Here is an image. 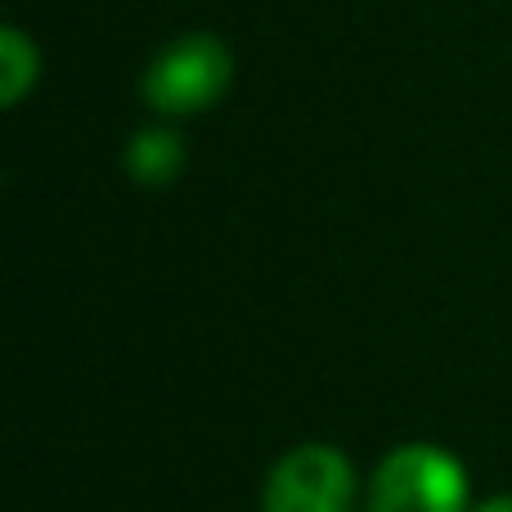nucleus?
<instances>
[{"instance_id": "1", "label": "nucleus", "mask_w": 512, "mask_h": 512, "mask_svg": "<svg viewBox=\"0 0 512 512\" xmlns=\"http://www.w3.org/2000/svg\"><path fill=\"white\" fill-rule=\"evenodd\" d=\"M364 512H472V477L445 445L405 441L369 472Z\"/></svg>"}, {"instance_id": "2", "label": "nucleus", "mask_w": 512, "mask_h": 512, "mask_svg": "<svg viewBox=\"0 0 512 512\" xmlns=\"http://www.w3.org/2000/svg\"><path fill=\"white\" fill-rule=\"evenodd\" d=\"M234 81V54L221 36L212 32H189L176 36L153 54V63L140 77L144 104L158 117H198L225 99Z\"/></svg>"}, {"instance_id": "3", "label": "nucleus", "mask_w": 512, "mask_h": 512, "mask_svg": "<svg viewBox=\"0 0 512 512\" xmlns=\"http://www.w3.org/2000/svg\"><path fill=\"white\" fill-rule=\"evenodd\" d=\"M360 477L346 450L301 441L274 459L261 481V512H355Z\"/></svg>"}, {"instance_id": "4", "label": "nucleus", "mask_w": 512, "mask_h": 512, "mask_svg": "<svg viewBox=\"0 0 512 512\" xmlns=\"http://www.w3.org/2000/svg\"><path fill=\"white\" fill-rule=\"evenodd\" d=\"M126 171H131L135 185L162 189L185 171V144L171 126H144V131L131 135L126 144Z\"/></svg>"}, {"instance_id": "5", "label": "nucleus", "mask_w": 512, "mask_h": 512, "mask_svg": "<svg viewBox=\"0 0 512 512\" xmlns=\"http://www.w3.org/2000/svg\"><path fill=\"white\" fill-rule=\"evenodd\" d=\"M36 81H41V50L23 27L5 23L0 27V104L18 108Z\"/></svg>"}, {"instance_id": "6", "label": "nucleus", "mask_w": 512, "mask_h": 512, "mask_svg": "<svg viewBox=\"0 0 512 512\" xmlns=\"http://www.w3.org/2000/svg\"><path fill=\"white\" fill-rule=\"evenodd\" d=\"M472 512H512V495H490L481 504H472Z\"/></svg>"}]
</instances>
